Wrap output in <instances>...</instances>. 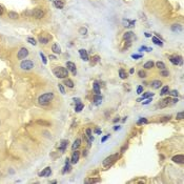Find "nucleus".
<instances>
[{"label":"nucleus","instance_id":"nucleus-1","mask_svg":"<svg viewBox=\"0 0 184 184\" xmlns=\"http://www.w3.org/2000/svg\"><path fill=\"white\" fill-rule=\"evenodd\" d=\"M53 73L56 76L57 78H60V79H65L67 76H68V71L67 68L63 67V66H57L53 69Z\"/></svg>","mask_w":184,"mask_h":184},{"label":"nucleus","instance_id":"nucleus-2","mask_svg":"<svg viewBox=\"0 0 184 184\" xmlns=\"http://www.w3.org/2000/svg\"><path fill=\"white\" fill-rule=\"evenodd\" d=\"M54 99V94L53 93H45L41 95V96L38 98V101L41 105H47L50 103V101Z\"/></svg>","mask_w":184,"mask_h":184},{"label":"nucleus","instance_id":"nucleus-3","mask_svg":"<svg viewBox=\"0 0 184 184\" xmlns=\"http://www.w3.org/2000/svg\"><path fill=\"white\" fill-rule=\"evenodd\" d=\"M118 159H119V155L118 154H115V155H112L110 157H107V158H105V160L103 161V166L106 167V168L111 167Z\"/></svg>","mask_w":184,"mask_h":184},{"label":"nucleus","instance_id":"nucleus-4","mask_svg":"<svg viewBox=\"0 0 184 184\" xmlns=\"http://www.w3.org/2000/svg\"><path fill=\"white\" fill-rule=\"evenodd\" d=\"M20 67L23 71H31L34 67V62L32 60H23L20 63Z\"/></svg>","mask_w":184,"mask_h":184},{"label":"nucleus","instance_id":"nucleus-5","mask_svg":"<svg viewBox=\"0 0 184 184\" xmlns=\"http://www.w3.org/2000/svg\"><path fill=\"white\" fill-rule=\"evenodd\" d=\"M29 56V49L27 47H21L20 49L18 50V54H17V58L19 60H22L25 59L27 57Z\"/></svg>","mask_w":184,"mask_h":184},{"label":"nucleus","instance_id":"nucleus-6","mask_svg":"<svg viewBox=\"0 0 184 184\" xmlns=\"http://www.w3.org/2000/svg\"><path fill=\"white\" fill-rule=\"evenodd\" d=\"M32 14H33V17H35L36 19H41L44 17V11L39 9V8H36L33 10V13H32Z\"/></svg>","mask_w":184,"mask_h":184},{"label":"nucleus","instance_id":"nucleus-7","mask_svg":"<svg viewBox=\"0 0 184 184\" xmlns=\"http://www.w3.org/2000/svg\"><path fill=\"white\" fill-rule=\"evenodd\" d=\"M66 67H67V71H71L73 73V75L76 76V74H77V69H76V64L74 62H71V61L66 62Z\"/></svg>","mask_w":184,"mask_h":184},{"label":"nucleus","instance_id":"nucleus-8","mask_svg":"<svg viewBox=\"0 0 184 184\" xmlns=\"http://www.w3.org/2000/svg\"><path fill=\"white\" fill-rule=\"evenodd\" d=\"M169 61L172 62L174 65H179L182 62V58L180 56H172V57H169Z\"/></svg>","mask_w":184,"mask_h":184},{"label":"nucleus","instance_id":"nucleus-9","mask_svg":"<svg viewBox=\"0 0 184 184\" xmlns=\"http://www.w3.org/2000/svg\"><path fill=\"white\" fill-rule=\"evenodd\" d=\"M49 40H50V37H49V35H45V34H43V35H41V36H39V42L41 43V44H47L48 42H49Z\"/></svg>","mask_w":184,"mask_h":184},{"label":"nucleus","instance_id":"nucleus-10","mask_svg":"<svg viewBox=\"0 0 184 184\" xmlns=\"http://www.w3.org/2000/svg\"><path fill=\"white\" fill-rule=\"evenodd\" d=\"M79 158H80V153H79L77 149H76V150H74L73 156H72V158H71L69 160H71V162H72L73 164H75V163H77V162L79 161Z\"/></svg>","mask_w":184,"mask_h":184},{"label":"nucleus","instance_id":"nucleus-11","mask_svg":"<svg viewBox=\"0 0 184 184\" xmlns=\"http://www.w3.org/2000/svg\"><path fill=\"white\" fill-rule=\"evenodd\" d=\"M170 103H172V99H170L169 97H167V98H165V99H163V100H161L160 101V103L158 104L160 107H166L167 105H169Z\"/></svg>","mask_w":184,"mask_h":184},{"label":"nucleus","instance_id":"nucleus-12","mask_svg":"<svg viewBox=\"0 0 184 184\" xmlns=\"http://www.w3.org/2000/svg\"><path fill=\"white\" fill-rule=\"evenodd\" d=\"M79 54H80L81 59L83 61H88V60H90V59H88V54H87V52L85 49H83V48L79 49Z\"/></svg>","mask_w":184,"mask_h":184},{"label":"nucleus","instance_id":"nucleus-13","mask_svg":"<svg viewBox=\"0 0 184 184\" xmlns=\"http://www.w3.org/2000/svg\"><path fill=\"white\" fill-rule=\"evenodd\" d=\"M68 146V140H62L59 143V150L60 151H64Z\"/></svg>","mask_w":184,"mask_h":184},{"label":"nucleus","instance_id":"nucleus-14","mask_svg":"<svg viewBox=\"0 0 184 184\" xmlns=\"http://www.w3.org/2000/svg\"><path fill=\"white\" fill-rule=\"evenodd\" d=\"M173 161L176 162V163L183 164L184 163V156L183 155H177V156L173 157Z\"/></svg>","mask_w":184,"mask_h":184},{"label":"nucleus","instance_id":"nucleus-15","mask_svg":"<svg viewBox=\"0 0 184 184\" xmlns=\"http://www.w3.org/2000/svg\"><path fill=\"white\" fill-rule=\"evenodd\" d=\"M50 174H52L50 167H46V168H44L42 172L39 174V176H40V177H48V176H50Z\"/></svg>","mask_w":184,"mask_h":184},{"label":"nucleus","instance_id":"nucleus-16","mask_svg":"<svg viewBox=\"0 0 184 184\" xmlns=\"http://www.w3.org/2000/svg\"><path fill=\"white\" fill-rule=\"evenodd\" d=\"M162 85V82L160 80H154L151 82V86H153L154 90H158V88H160Z\"/></svg>","mask_w":184,"mask_h":184},{"label":"nucleus","instance_id":"nucleus-17","mask_svg":"<svg viewBox=\"0 0 184 184\" xmlns=\"http://www.w3.org/2000/svg\"><path fill=\"white\" fill-rule=\"evenodd\" d=\"M54 5L56 6L57 9H63V6H64V2L62 1V0H54Z\"/></svg>","mask_w":184,"mask_h":184},{"label":"nucleus","instance_id":"nucleus-18","mask_svg":"<svg viewBox=\"0 0 184 184\" xmlns=\"http://www.w3.org/2000/svg\"><path fill=\"white\" fill-rule=\"evenodd\" d=\"M52 50H53V53H55V54H60L61 53V47L57 43H54L52 45Z\"/></svg>","mask_w":184,"mask_h":184},{"label":"nucleus","instance_id":"nucleus-19","mask_svg":"<svg viewBox=\"0 0 184 184\" xmlns=\"http://www.w3.org/2000/svg\"><path fill=\"white\" fill-rule=\"evenodd\" d=\"M80 144H81V140H80V139H77V140H75L74 144L72 145V148H73V150L78 149V147L80 146Z\"/></svg>","mask_w":184,"mask_h":184},{"label":"nucleus","instance_id":"nucleus-20","mask_svg":"<svg viewBox=\"0 0 184 184\" xmlns=\"http://www.w3.org/2000/svg\"><path fill=\"white\" fill-rule=\"evenodd\" d=\"M93 87H94V92L96 93V95H100V85L98 82H95Z\"/></svg>","mask_w":184,"mask_h":184},{"label":"nucleus","instance_id":"nucleus-21","mask_svg":"<svg viewBox=\"0 0 184 184\" xmlns=\"http://www.w3.org/2000/svg\"><path fill=\"white\" fill-rule=\"evenodd\" d=\"M172 31L173 32H177V33H179V32L182 31V27L180 24H174L172 27Z\"/></svg>","mask_w":184,"mask_h":184},{"label":"nucleus","instance_id":"nucleus-22","mask_svg":"<svg viewBox=\"0 0 184 184\" xmlns=\"http://www.w3.org/2000/svg\"><path fill=\"white\" fill-rule=\"evenodd\" d=\"M64 84L66 85V86H68V87H71V88H73L74 87V82L71 80V79H64Z\"/></svg>","mask_w":184,"mask_h":184},{"label":"nucleus","instance_id":"nucleus-23","mask_svg":"<svg viewBox=\"0 0 184 184\" xmlns=\"http://www.w3.org/2000/svg\"><path fill=\"white\" fill-rule=\"evenodd\" d=\"M100 61V57L98 56V55H96V56H94L93 58H92V61H91V65H95L97 62H99Z\"/></svg>","mask_w":184,"mask_h":184},{"label":"nucleus","instance_id":"nucleus-24","mask_svg":"<svg viewBox=\"0 0 184 184\" xmlns=\"http://www.w3.org/2000/svg\"><path fill=\"white\" fill-rule=\"evenodd\" d=\"M153 42H154L155 44H157V45H159V46H162V45H163V42H162L158 37H153Z\"/></svg>","mask_w":184,"mask_h":184},{"label":"nucleus","instance_id":"nucleus-25","mask_svg":"<svg viewBox=\"0 0 184 184\" xmlns=\"http://www.w3.org/2000/svg\"><path fill=\"white\" fill-rule=\"evenodd\" d=\"M154 64H155V63H154L153 61H147V62L144 64V66H143V67H144V68H146V69H150L151 67H154Z\"/></svg>","mask_w":184,"mask_h":184},{"label":"nucleus","instance_id":"nucleus-26","mask_svg":"<svg viewBox=\"0 0 184 184\" xmlns=\"http://www.w3.org/2000/svg\"><path fill=\"white\" fill-rule=\"evenodd\" d=\"M9 17H10L11 19H17V18L19 17V15H18V13L11 11V12H9Z\"/></svg>","mask_w":184,"mask_h":184},{"label":"nucleus","instance_id":"nucleus-27","mask_svg":"<svg viewBox=\"0 0 184 184\" xmlns=\"http://www.w3.org/2000/svg\"><path fill=\"white\" fill-rule=\"evenodd\" d=\"M119 76H120V78H121V79H126V77H127V74L125 73V71H124L123 68H121L119 71Z\"/></svg>","mask_w":184,"mask_h":184},{"label":"nucleus","instance_id":"nucleus-28","mask_svg":"<svg viewBox=\"0 0 184 184\" xmlns=\"http://www.w3.org/2000/svg\"><path fill=\"white\" fill-rule=\"evenodd\" d=\"M123 38H124V40H130L133 38V33L132 32H126L123 36Z\"/></svg>","mask_w":184,"mask_h":184},{"label":"nucleus","instance_id":"nucleus-29","mask_svg":"<svg viewBox=\"0 0 184 184\" xmlns=\"http://www.w3.org/2000/svg\"><path fill=\"white\" fill-rule=\"evenodd\" d=\"M82 109H83V104H82L81 102L80 103H77V104H76V106H75V112L79 113V112L82 111Z\"/></svg>","mask_w":184,"mask_h":184},{"label":"nucleus","instance_id":"nucleus-30","mask_svg":"<svg viewBox=\"0 0 184 184\" xmlns=\"http://www.w3.org/2000/svg\"><path fill=\"white\" fill-rule=\"evenodd\" d=\"M169 93V87L166 85V86H164V87H162V90H161V95L163 96V95H166V94H168Z\"/></svg>","mask_w":184,"mask_h":184},{"label":"nucleus","instance_id":"nucleus-31","mask_svg":"<svg viewBox=\"0 0 184 184\" xmlns=\"http://www.w3.org/2000/svg\"><path fill=\"white\" fill-rule=\"evenodd\" d=\"M101 100H102V97L100 96V95H96L94 98V101H95V104H99L101 102Z\"/></svg>","mask_w":184,"mask_h":184},{"label":"nucleus","instance_id":"nucleus-32","mask_svg":"<svg viewBox=\"0 0 184 184\" xmlns=\"http://www.w3.org/2000/svg\"><path fill=\"white\" fill-rule=\"evenodd\" d=\"M156 65H157V67L159 69H165V64H164L163 62H161V61H158L156 63Z\"/></svg>","mask_w":184,"mask_h":184},{"label":"nucleus","instance_id":"nucleus-33","mask_svg":"<svg viewBox=\"0 0 184 184\" xmlns=\"http://www.w3.org/2000/svg\"><path fill=\"white\" fill-rule=\"evenodd\" d=\"M28 42L31 43V44H33V45H36V44H37L36 40L34 39V38H32V37H29V38H28Z\"/></svg>","mask_w":184,"mask_h":184},{"label":"nucleus","instance_id":"nucleus-34","mask_svg":"<svg viewBox=\"0 0 184 184\" xmlns=\"http://www.w3.org/2000/svg\"><path fill=\"white\" fill-rule=\"evenodd\" d=\"M138 75H139V77H140V78H145V77H146V73H145L144 71H139Z\"/></svg>","mask_w":184,"mask_h":184},{"label":"nucleus","instance_id":"nucleus-35","mask_svg":"<svg viewBox=\"0 0 184 184\" xmlns=\"http://www.w3.org/2000/svg\"><path fill=\"white\" fill-rule=\"evenodd\" d=\"M79 33H80L81 35H86L87 30H86L85 28H80V29H79Z\"/></svg>","mask_w":184,"mask_h":184},{"label":"nucleus","instance_id":"nucleus-36","mask_svg":"<svg viewBox=\"0 0 184 184\" xmlns=\"http://www.w3.org/2000/svg\"><path fill=\"white\" fill-rule=\"evenodd\" d=\"M58 88L60 90V92H61V94H62V95H64V94H65V90H64V86H63L62 84H60V83H59V84H58Z\"/></svg>","mask_w":184,"mask_h":184},{"label":"nucleus","instance_id":"nucleus-37","mask_svg":"<svg viewBox=\"0 0 184 184\" xmlns=\"http://www.w3.org/2000/svg\"><path fill=\"white\" fill-rule=\"evenodd\" d=\"M149 96H154V94H153V93H146V94L143 95L141 99H142V100H143V99H146V98H148Z\"/></svg>","mask_w":184,"mask_h":184},{"label":"nucleus","instance_id":"nucleus-38","mask_svg":"<svg viewBox=\"0 0 184 184\" xmlns=\"http://www.w3.org/2000/svg\"><path fill=\"white\" fill-rule=\"evenodd\" d=\"M183 118H184V113H183V112H181V113H178V114H177V119L181 120V119H183Z\"/></svg>","mask_w":184,"mask_h":184},{"label":"nucleus","instance_id":"nucleus-39","mask_svg":"<svg viewBox=\"0 0 184 184\" xmlns=\"http://www.w3.org/2000/svg\"><path fill=\"white\" fill-rule=\"evenodd\" d=\"M40 57H41V59H42V62L44 63V64H46V63H47V60H46V58H45V56H44L42 53H40Z\"/></svg>","mask_w":184,"mask_h":184},{"label":"nucleus","instance_id":"nucleus-40","mask_svg":"<svg viewBox=\"0 0 184 184\" xmlns=\"http://www.w3.org/2000/svg\"><path fill=\"white\" fill-rule=\"evenodd\" d=\"M161 75L163 76V77H167V76L169 75V73H168V71H165V69H162Z\"/></svg>","mask_w":184,"mask_h":184},{"label":"nucleus","instance_id":"nucleus-41","mask_svg":"<svg viewBox=\"0 0 184 184\" xmlns=\"http://www.w3.org/2000/svg\"><path fill=\"white\" fill-rule=\"evenodd\" d=\"M142 92H143V86H138V88H137V94L138 95H141L142 94Z\"/></svg>","mask_w":184,"mask_h":184},{"label":"nucleus","instance_id":"nucleus-42","mask_svg":"<svg viewBox=\"0 0 184 184\" xmlns=\"http://www.w3.org/2000/svg\"><path fill=\"white\" fill-rule=\"evenodd\" d=\"M142 123H147V120L145 118H140V120L138 121V124H142Z\"/></svg>","mask_w":184,"mask_h":184},{"label":"nucleus","instance_id":"nucleus-43","mask_svg":"<svg viewBox=\"0 0 184 184\" xmlns=\"http://www.w3.org/2000/svg\"><path fill=\"white\" fill-rule=\"evenodd\" d=\"M38 123H39V124H43V125H46V126H48V125H49V123H48V122L41 121V120H39V121H38Z\"/></svg>","mask_w":184,"mask_h":184},{"label":"nucleus","instance_id":"nucleus-44","mask_svg":"<svg viewBox=\"0 0 184 184\" xmlns=\"http://www.w3.org/2000/svg\"><path fill=\"white\" fill-rule=\"evenodd\" d=\"M132 57L134 59H139V58H141V57H142V55H136V54H134V55H132Z\"/></svg>","mask_w":184,"mask_h":184},{"label":"nucleus","instance_id":"nucleus-45","mask_svg":"<svg viewBox=\"0 0 184 184\" xmlns=\"http://www.w3.org/2000/svg\"><path fill=\"white\" fill-rule=\"evenodd\" d=\"M169 94L172 95V96H175V97H177V96H178V92H177V91H172V92H170Z\"/></svg>","mask_w":184,"mask_h":184},{"label":"nucleus","instance_id":"nucleus-46","mask_svg":"<svg viewBox=\"0 0 184 184\" xmlns=\"http://www.w3.org/2000/svg\"><path fill=\"white\" fill-rule=\"evenodd\" d=\"M109 138H110V135H106L105 137H103V138H102V140H101V142H102V143H103V142H105Z\"/></svg>","mask_w":184,"mask_h":184},{"label":"nucleus","instance_id":"nucleus-47","mask_svg":"<svg viewBox=\"0 0 184 184\" xmlns=\"http://www.w3.org/2000/svg\"><path fill=\"white\" fill-rule=\"evenodd\" d=\"M135 25V20H132L129 21V24H128V28H133Z\"/></svg>","mask_w":184,"mask_h":184},{"label":"nucleus","instance_id":"nucleus-48","mask_svg":"<svg viewBox=\"0 0 184 184\" xmlns=\"http://www.w3.org/2000/svg\"><path fill=\"white\" fill-rule=\"evenodd\" d=\"M125 149H127V144H125L124 146L121 148V150H120V151H121V153H124V151H125Z\"/></svg>","mask_w":184,"mask_h":184},{"label":"nucleus","instance_id":"nucleus-49","mask_svg":"<svg viewBox=\"0 0 184 184\" xmlns=\"http://www.w3.org/2000/svg\"><path fill=\"white\" fill-rule=\"evenodd\" d=\"M3 13H4V9L2 8L1 5H0V16H1V15H3Z\"/></svg>","mask_w":184,"mask_h":184},{"label":"nucleus","instance_id":"nucleus-50","mask_svg":"<svg viewBox=\"0 0 184 184\" xmlns=\"http://www.w3.org/2000/svg\"><path fill=\"white\" fill-rule=\"evenodd\" d=\"M151 102V98H148L146 101H145V102H143V104H148V103H150Z\"/></svg>","mask_w":184,"mask_h":184},{"label":"nucleus","instance_id":"nucleus-51","mask_svg":"<svg viewBox=\"0 0 184 184\" xmlns=\"http://www.w3.org/2000/svg\"><path fill=\"white\" fill-rule=\"evenodd\" d=\"M95 133H96V134H98V135H100L101 134V129L100 128H96V129H95Z\"/></svg>","mask_w":184,"mask_h":184},{"label":"nucleus","instance_id":"nucleus-52","mask_svg":"<svg viewBox=\"0 0 184 184\" xmlns=\"http://www.w3.org/2000/svg\"><path fill=\"white\" fill-rule=\"evenodd\" d=\"M74 101H75V103H76V104H77V103H80V99H79V98H77V99L74 98Z\"/></svg>","mask_w":184,"mask_h":184},{"label":"nucleus","instance_id":"nucleus-53","mask_svg":"<svg viewBox=\"0 0 184 184\" xmlns=\"http://www.w3.org/2000/svg\"><path fill=\"white\" fill-rule=\"evenodd\" d=\"M178 102V98H175L174 100H172V104H174V103H177Z\"/></svg>","mask_w":184,"mask_h":184},{"label":"nucleus","instance_id":"nucleus-54","mask_svg":"<svg viewBox=\"0 0 184 184\" xmlns=\"http://www.w3.org/2000/svg\"><path fill=\"white\" fill-rule=\"evenodd\" d=\"M119 120H120V118H119V117H117V118L114 119V121H113V122H114V123H116V122H118V121H119Z\"/></svg>","mask_w":184,"mask_h":184},{"label":"nucleus","instance_id":"nucleus-55","mask_svg":"<svg viewBox=\"0 0 184 184\" xmlns=\"http://www.w3.org/2000/svg\"><path fill=\"white\" fill-rule=\"evenodd\" d=\"M134 72H135L134 68H130V69H129V73H130V74H134Z\"/></svg>","mask_w":184,"mask_h":184},{"label":"nucleus","instance_id":"nucleus-56","mask_svg":"<svg viewBox=\"0 0 184 184\" xmlns=\"http://www.w3.org/2000/svg\"><path fill=\"white\" fill-rule=\"evenodd\" d=\"M48 58H49V59H56V57H55V56H50V55H49Z\"/></svg>","mask_w":184,"mask_h":184},{"label":"nucleus","instance_id":"nucleus-57","mask_svg":"<svg viewBox=\"0 0 184 184\" xmlns=\"http://www.w3.org/2000/svg\"><path fill=\"white\" fill-rule=\"evenodd\" d=\"M87 155V150H83V156H86Z\"/></svg>","mask_w":184,"mask_h":184},{"label":"nucleus","instance_id":"nucleus-58","mask_svg":"<svg viewBox=\"0 0 184 184\" xmlns=\"http://www.w3.org/2000/svg\"><path fill=\"white\" fill-rule=\"evenodd\" d=\"M119 128H120V126H115V127H114V129H115V130H117Z\"/></svg>","mask_w":184,"mask_h":184},{"label":"nucleus","instance_id":"nucleus-59","mask_svg":"<svg viewBox=\"0 0 184 184\" xmlns=\"http://www.w3.org/2000/svg\"><path fill=\"white\" fill-rule=\"evenodd\" d=\"M145 36H146V37H150V34H148V33H145Z\"/></svg>","mask_w":184,"mask_h":184}]
</instances>
